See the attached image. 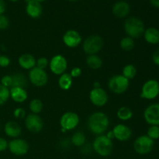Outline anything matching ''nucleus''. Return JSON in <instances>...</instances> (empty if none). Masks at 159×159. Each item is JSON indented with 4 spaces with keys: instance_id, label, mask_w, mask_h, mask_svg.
<instances>
[{
    "instance_id": "obj_1",
    "label": "nucleus",
    "mask_w": 159,
    "mask_h": 159,
    "mask_svg": "<svg viewBox=\"0 0 159 159\" xmlns=\"http://www.w3.org/2000/svg\"><path fill=\"white\" fill-rule=\"evenodd\" d=\"M89 130L95 135H102L110 126V120L107 115L102 112H96L89 116L87 121Z\"/></svg>"
},
{
    "instance_id": "obj_2",
    "label": "nucleus",
    "mask_w": 159,
    "mask_h": 159,
    "mask_svg": "<svg viewBox=\"0 0 159 159\" xmlns=\"http://www.w3.org/2000/svg\"><path fill=\"white\" fill-rule=\"evenodd\" d=\"M124 28L127 37L133 39H138L142 37L145 30L144 22L141 19L134 16L129 17L125 20Z\"/></svg>"
},
{
    "instance_id": "obj_3",
    "label": "nucleus",
    "mask_w": 159,
    "mask_h": 159,
    "mask_svg": "<svg viewBox=\"0 0 159 159\" xmlns=\"http://www.w3.org/2000/svg\"><path fill=\"white\" fill-rule=\"evenodd\" d=\"M92 146L94 152L101 157L110 156L113 149V144L112 140H110L104 134L96 137L93 141Z\"/></svg>"
},
{
    "instance_id": "obj_4",
    "label": "nucleus",
    "mask_w": 159,
    "mask_h": 159,
    "mask_svg": "<svg viewBox=\"0 0 159 159\" xmlns=\"http://www.w3.org/2000/svg\"><path fill=\"white\" fill-rule=\"evenodd\" d=\"M104 46V40L100 36L91 35L84 40L82 43L83 51L88 55L97 54Z\"/></svg>"
},
{
    "instance_id": "obj_5",
    "label": "nucleus",
    "mask_w": 159,
    "mask_h": 159,
    "mask_svg": "<svg viewBox=\"0 0 159 159\" xmlns=\"http://www.w3.org/2000/svg\"><path fill=\"white\" fill-rule=\"evenodd\" d=\"M130 81L122 75H116L110 78L108 81L109 89L115 94H123L129 88Z\"/></svg>"
},
{
    "instance_id": "obj_6",
    "label": "nucleus",
    "mask_w": 159,
    "mask_h": 159,
    "mask_svg": "<svg viewBox=\"0 0 159 159\" xmlns=\"http://www.w3.org/2000/svg\"><path fill=\"white\" fill-rule=\"evenodd\" d=\"M155 141L151 139L147 135L138 137L134 142V149L138 155H144L150 153L154 148Z\"/></svg>"
},
{
    "instance_id": "obj_7",
    "label": "nucleus",
    "mask_w": 159,
    "mask_h": 159,
    "mask_svg": "<svg viewBox=\"0 0 159 159\" xmlns=\"http://www.w3.org/2000/svg\"><path fill=\"white\" fill-rule=\"evenodd\" d=\"M159 95V82L156 79H149L142 85L141 97L143 99H155Z\"/></svg>"
},
{
    "instance_id": "obj_8",
    "label": "nucleus",
    "mask_w": 159,
    "mask_h": 159,
    "mask_svg": "<svg viewBox=\"0 0 159 159\" xmlns=\"http://www.w3.org/2000/svg\"><path fill=\"white\" fill-rule=\"evenodd\" d=\"M8 149L12 155L16 156H23L28 153L30 146L26 140L15 138L9 142Z\"/></svg>"
},
{
    "instance_id": "obj_9",
    "label": "nucleus",
    "mask_w": 159,
    "mask_h": 159,
    "mask_svg": "<svg viewBox=\"0 0 159 159\" xmlns=\"http://www.w3.org/2000/svg\"><path fill=\"white\" fill-rule=\"evenodd\" d=\"M49 68L53 74L60 76L65 73L68 68L67 59L61 54H56L49 61Z\"/></svg>"
},
{
    "instance_id": "obj_10",
    "label": "nucleus",
    "mask_w": 159,
    "mask_h": 159,
    "mask_svg": "<svg viewBox=\"0 0 159 159\" xmlns=\"http://www.w3.org/2000/svg\"><path fill=\"white\" fill-rule=\"evenodd\" d=\"M30 82L37 87H43L47 85L48 82V75L46 71L34 67L29 71Z\"/></svg>"
},
{
    "instance_id": "obj_11",
    "label": "nucleus",
    "mask_w": 159,
    "mask_h": 159,
    "mask_svg": "<svg viewBox=\"0 0 159 159\" xmlns=\"http://www.w3.org/2000/svg\"><path fill=\"white\" fill-rule=\"evenodd\" d=\"M79 124V116L74 112H66L60 119V126L65 131L74 130Z\"/></svg>"
},
{
    "instance_id": "obj_12",
    "label": "nucleus",
    "mask_w": 159,
    "mask_h": 159,
    "mask_svg": "<svg viewBox=\"0 0 159 159\" xmlns=\"http://www.w3.org/2000/svg\"><path fill=\"white\" fill-rule=\"evenodd\" d=\"M89 99L92 103L98 107H102L108 102L107 93L100 88H93L89 93Z\"/></svg>"
},
{
    "instance_id": "obj_13",
    "label": "nucleus",
    "mask_w": 159,
    "mask_h": 159,
    "mask_svg": "<svg viewBox=\"0 0 159 159\" xmlns=\"http://www.w3.org/2000/svg\"><path fill=\"white\" fill-rule=\"evenodd\" d=\"M144 120L151 126H159V103L148 106L144 112Z\"/></svg>"
},
{
    "instance_id": "obj_14",
    "label": "nucleus",
    "mask_w": 159,
    "mask_h": 159,
    "mask_svg": "<svg viewBox=\"0 0 159 159\" xmlns=\"http://www.w3.org/2000/svg\"><path fill=\"white\" fill-rule=\"evenodd\" d=\"M25 125L26 129L33 133H38L41 131L43 127V123L38 114L30 113L27 115L25 119Z\"/></svg>"
},
{
    "instance_id": "obj_15",
    "label": "nucleus",
    "mask_w": 159,
    "mask_h": 159,
    "mask_svg": "<svg viewBox=\"0 0 159 159\" xmlns=\"http://www.w3.org/2000/svg\"><path fill=\"white\" fill-rule=\"evenodd\" d=\"M62 40L65 46L70 48H75L82 43V37L75 30H68L63 35Z\"/></svg>"
},
{
    "instance_id": "obj_16",
    "label": "nucleus",
    "mask_w": 159,
    "mask_h": 159,
    "mask_svg": "<svg viewBox=\"0 0 159 159\" xmlns=\"http://www.w3.org/2000/svg\"><path fill=\"white\" fill-rule=\"evenodd\" d=\"M114 138L120 141H127L131 138L132 131L129 127L124 124H117L112 130Z\"/></svg>"
},
{
    "instance_id": "obj_17",
    "label": "nucleus",
    "mask_w": 159,
    "mask_h": 159,
    "mask_svg": "<svg viewBox=\"0 0 159 159\" xmlns=\"http://www.w3.org/2000/svg\"><path fill=\"white\" fill-rule=\"evenodd\" d=\"M130 5L126 1L116 2L112 8L113 14L118 18H125L130 13Z\"/></svg>"
},
{
    "instance_id": "obj_18",
    "label": "nucleus",
    "mask_w": 159,
    "mask_h": 159,
    "mask_svg": "<svg viewBox=\"0 0 159 159\" xmlns=\"http://www.w3.org/2000/svg\"><path fill=\"white\" fill-rule=\"evenodd\" d=\"M26 14L31 18L38 19L42 15L43 8L40 2L34 1V0H30L26 2Z\"/></svg>"
},
{
    "instance_id": "obj_19",
    "label": "nucleus",
    "mask_w": 159,
    "mask_h": 159,
    "mask_svg": "<svg viewBox=\"0 0 159 159\" xmlns=\"http://www.w3.org/2000/svg\"><path fill=\"white\" fill-rule=\"evenodd\" d=\"M5 134L11 138H19L22 134L20 126L15 121H8L4 127Z\"/></svg>"
},
{
    "instance_id": "obj_20",
    "label": "nucleus",
    "mask_w": 159,
    "mask_h": 159,
    "mask_svg": "<svg viewBox=\"0 0 159 159\" xmlns=\"http://www.w3.org/2000/svg\"><path fill=\"white\" fill-rule=\"evenodd\" d=\"M18 63L21 68H23L25 70H31L36 67V63L37 60L34 57V55L31 54H23L19 57Z\"/></svg>"
},
{
    "instance_id": "obj_21",
    "label": "nucleus",
    "mask_w": 159,
    "mask_h": 159,
    "mask_svg": "<svg viewBox=\"0 0 159 159\" xmlns=\"http://www.w3.org/2000/svg\"><path fill=\"white\" fill-rule=\"evenodd\" d=\"M10 97L14 102L21 103L27 99L28 95L26 89L20 87H12L9 89Z\"/></svg>"
},
{
    "instance_id": "obj_22",
    "label": "nucleus",
    "mask_w": 159,
    "mask_h": 159,
    "mask_svg": "<svg viewBox=\"0 0 159 159\" xmlns=\"http://www.w3.org/2000/svg\"><path fill=\"white\" fill-rule=\"evenodd\" d=\"M144 40L150 44H158L159 43V30L155 27H149L145 29L144 34Z\"/></svg>"
},
{
    "instance_id": "obj_23",
    "label": "nucleus",
    "mask_w": 159,
    "mask_h": 159,
    "mask_svg": "<svg viewBox=\"0 0 159 159\" xmlns=\"http://www.w3.org/2000/svg\"><path fill=\"white\" fill-rule=\"evenodd\" d=\"M12 87H20L25 89L27 86L28 80L26 76L21 72L15 73L12 75ZM11 87V88H12Z\"/></svg>"
},
{
    "instance_id": "obj_24",
    "label": "nucleus",
    "mask_w": 159,
    "mask_h": 159,
    "mask_svg": "<svg viewBox=\"0 0 159 159\" xmlns=\"http://www.w3.org/2000/svg\"><path fill=\"white\" fill-rule=\"evenodd\" d=\"M86 64L91 69L97 70L102 67V60L97 54H92L86 57Z\"/></svg>"
},
{
    "instance_id": "obj_25",
    "label": "nucleus",
    "mask_w": 159,
    "mask_h": 159,
    "mask_svg": "<svg viewBox=\"0 0 159 159\" xmlns=\"http://www.w3.org/2000/svg\"><path fill=\"white\" fill-rule=\"evenodd\" d=\"M72 78L68 73L65 72L59 76L58 85L62 90H68L72 85Z\"/></svg>"
},
{
    "instance_id": "obj_26",
    "label": "nucleus",
    "mask_w": 159,
    "mask_h": 159,
    "mask_svg": "<svg viewBox=\"0 0 159 159\" xmlns=\"http://www.w3.org/2000/svg\"><path fill=\"white\" fill-rule=\"evenodd\" d=\"M133 111L131 109L127 107H122L116 112V116L122 121H127L133 117Z\"/></svg>"
},
{
    "instance_id": "obj_27",
    "label": "nucleus",
    "mask_w": 159,
    "mask_h": 159,
    "mask_svg": "<svg viewBox=\"0 0 159 159\" xmlns=\"http://www.w3.org/2000/svg\"><path fill=\"white\" fill-rule=\"evenodd\" d=\"M86 138L85 134L82 132L77 131L75 134H73L72 137L71 138V144H74L76 147H82L85 144Z\"/></svg>"
},
{
    "instance_id": "obj_28",
    "label": "nucleus",
    "mask_w": 159,
    "mask_h": 159,
    "mask_svg": "<svg viewBox=\"0 0 159 159\" xmlns=\"http://www.w3.org/2000/svg\"><path fill=\"white\" fill-rule=\"evenodd\" d=\"M134 40L133 38L130 37H125L121 39L120 42V46L123 51H130L134 48Z\"/></svg>"
},
{
    "instance_id": "obj_29",
    "label": "nucleus",
    "mask_w": 159,
    "mask_h": 159,
    "mask_svg": "<svg viewBox=\"0 0 159 159\" xmlns=\"http://www.w3.org/2000/svg\"><path fill=\"white\" fill-rule=\"evenodd\" d=\"M136 75L137 68L134 65L129 64V65H127L126 66H124V68H123L122 75L124 77H125L127 79H128L129 81L130 79H133L136 76Z\"/></svg>"
},
{
    "instance_id": "obj_30",
    "label": "nucleus",
    "mask_w": 159,
    "mask_h": 159,
    "mask_svg": "<svg viewBox=\"0 0 159 159\" xmlns=\"http://www.w3.org/2000/svg\"><path fill=\"white\" fill-rule=\"evenodd\" d=\"M43 102L39 99H34L30 102L29 108L32 113H34V114H39L43 110Z\"/></svg>"
},
{
    "instance_id": "obj_31",
    "label": "nucleus",
    "mask_w": 159,
    "mask_h": 159,
    "mask_svg": "<svg viewBox=\"0 0 159 159\" xmlns=\"http://www.w3.org/2000/svg\"><path fill=\"white\" fill-rule=\"evenodd\" d=\"M9 97H10L9 89L6 88L0 84V106L6 103Z\"/></svg>"
},
{
    "instance_id": "obj_32",
    "label": "nucleus",
    "mask_w": 159,
    "mask_h": 159,
    "mask_svg": "<svg viewBox=\"0 0 159 159\" xmlns=\"http://www.w3.org/2000/svg\"><path fill=\"white\" fill-rule=\"evenodd\" d=\"M147 136L153 141L159 138V126H151L147 132Z\"/></svg>"
},
{
    "instance_id": "obj_33",
    "label": "nucleus",
    "mask_w": 159,
    "mask_h": 159,
    "mask_svg": "<svg viewBox=\"0 0 159 159\" xmlns=\"http://www.w3.org/2000/svg\"><path fill=\"white\" fill-rule=\"evenodd\" d=\"M36 66L37 68H40V69L45 70L48 66H49V61L47 57H41L37 60V63H36Z\"/></svg>"
},
{
    "instance_id": "obj_34",
    "label": "nucleus",
    "mask_w": 159,
    "mask_h": 159,
    "mask_svg": "<svg viewBox=\"0 0 159 159\" xmlns=\"http://www.w3.org/2000/svg\"><path fill=\"white\" fill-rule=\"evenodd\" d=\"M1 85L6 88H11L12 85V75H5L1 79Z\"/></svg>"
},
{
    "instance_id": "obj_35",
    "label": "nucleus",
    "mask_w": 159,
    "mask_h": 159,
    "mask_svg": "<svg viewBox=\"0 0 159 159\" xmlns=\"http://www.w3.org/2000/svg\"><path fill=\"white\" fill-rule=\"evenodd\" d=\"M13 116L16 119H23L26 116V111H25L24 109L21 108V107H18V108L14 110Z\"/></svg>"
},
{
    "instance_id": "obj_36",
    "label": "nucleus",
    "mask_w": 159,
    "mask_h": 159,
    "mask_svg": "<svg viewBox=\"0 0 159 159\" xmlns=\"http://www.w3.org/2000/svg\"><path fill=\"white\" fill-rule=\"evenodd\" d=\"M9 25V20L8 17L4 15L0 16V30H6Z\"/></svg>"
},
{
    "instance_id": "obj_37",
    "label": "nucleus",
    "mask_w": 159,
    "mask_h": 159,
    "mask_svg": "<svg viewBox=\"0 0 159 159\" xmlns=\"http://www.w3.org/2000/svg\"><path fill=\"white\" fill-rule=\"evenodd\" d=\"M10 64V59L6 55H0V67L6 68Z\"/></svg>"
},
{
    "instance_id": "obj_38",
    "label": "nucleus",
    "mask_w": 159,
    "mask_h": 159,
    "mask_svg": "<svg viewBox=\"0 0 159 159\" xmlns=\"http://www.w3.org/2000/svg\"><path fill=\"white\" fill-rule=\"evenodd\" d=\"M82 75V69L79 67H75L72 69L71 70V72H70V75L71 76L72 79L74 78H79V76Z\"/></svg>"
},
{
    "instance_id": "obj_39",
    "label": "nucleus",
    "mask_w": 159,
    "mask_h": 159,
    "mask_svg": "<svg viewBox=\"0 0 159 159\" xmlns=\"http://www.w3.org/2000/svg\"><path fill=\"white\" fill-rule=\"evenodd\" d=\"M8 141L5 138H0V152H2L8 149Z\"/></svg>"
},
{
    "instance_id": "obj_40",
    "label": "nucleus",
    "mask_w": 159,
    "mask_h": 159,
    "mask_svg": "<svg viewBox=\"0 0 159 159\" xmlns=\"http://www.w3.org/2000/svg\"><path fill=\"white\" fill-rule=\"evenodd\" d=\"M152 61H153L155 65H156L157 66H159V49L156 50L154 52L153 55H152Z\"/></svg>"
},
{
    "instance_id": "obj_41",
    "label": "nucleus",
    "mask_w": 159,
    "mask_h": 159,
    "mask_svg": "<svg viewBox=\"0 0 159 159\" xmlns=\"http://www.w3.org/2000/svg\"><path fill=\"white\" fill-rule=\"evenodd\" d=\"M93 149V146H91L90 144H84L83 146H82V152L83 153L88 154L91 152V150Z\"/></svg>"
},
{
    "instance_id": "obj_42",
    "label": "nucleus",
    "mask_w": 159,
    "mask_h": 159,
    "mask_svg": "<svg viewBox=\"0 0 159 159\" xmlns=\"http://www.w3.org/2000/svg\"><path fill=\"white\" fill-rule=\"evenodd\" d=\"M6 5L4 0H0V16L3 15V13L6 11Z\"/></svg>"
},
{
    "instance_id": "obj_43",
    "label": "nucleus",
    "mask_w": 159,
    "mask_h": 159,
    "mask_svg": "<svg viewBox=\"0 0 159 159\" xmlns=\"http://www.w3.org/2000/svg\"><path fill=\"white\" fill-rule=\"evenodd\" d=\"M150 2L152 6L159 9V0H150Z\"/></svg>"
},
{
    "instance_id": "obj_44",
    "label": "nucleus",
    "mask_w": 159,
    "mask_h": 159,
    "mask_svg": "<svg viewBox=\"0 0 159 159\" xmlns=\"http://www.w3.org/2000/svg\"><path fill=\"white\" fill-rule=\"evenodd\" d=\"M106 136L107 137V138H110V140H112V139H113V138H114V135H113V131H110V132H108V133H107V134L106 135Z\"/></svg>"
},
{
    "instance_id": "obj_45",
    "label": "nucleus",
    "mask_w": 159,
    "mask_h": 159,
    "mask_svg": "<svg viewBox=\"0 0 159 159\" xmlns=\"http://www.w3.org/2000/svg\"><path fill=\"white\" fill-rule=\"evenodd\" d=\"M93 88H100V83L98 82H95L93 83Z\"/></svg>"
},
{
    "instance_id": "obj_46",
    "label": "nucleus",
    "mask_w": 159,
    "mask_h": 159,
    "mask_svg": "<svg viewBox=\"0 0 159 159\" xmlns=\"http://www.w3.org/2000/svg\"><path fill=\"white\" fill-rule=\"evenodd\" d=\"M34 1H37L38 2H44L45 0H34Z\"/></svg>"
},
{
    "instance_id": "obj_47",
    "label": "nucleus",
    "mask_w": 159,
    "mask_h": 159,
    "mask_svg": "<svg viewBox=\"0 0 159 159\" xmlns=\"http://www.w3.org/2000/svg\"><path fill=\"white\" fill-rule=\"evenodd\" d=\"M9 1L12 2H18L19 0H9Z\"/></svg>"
},
{
    "instance_id": "obj_48",
    "label": "nucleus",
    "mask_w": 159,
    "mask_h": 159,
    "mask_svg": "<svg viewBox=\"0 0 159 159\" xmlns=\"http://www.w3.org/2000/svg\"><path fill=\"white\" fill-rule=\"evenodd\" d=\"M68 1H75V0H68Z\"/></svg>"
}]
</instances>
